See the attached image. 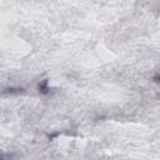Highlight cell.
<instances>
[{"mask_svg":"<svg viewBox=\"0 0 160 160\" xmlns=\"http://www.w3.org/2000/svg\"><path fill=\"white\" fill-rule=\"evenodd\" d=\"M159 81H160V76H159Z\"/></svg>","mask_w":160,"mask_h":160,"instance_id":"6da1fadb","label":"cell"}]
</instances>
